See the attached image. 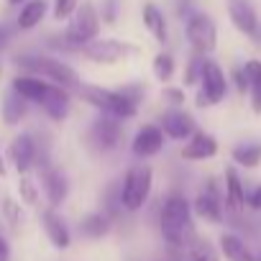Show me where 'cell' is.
<instances>
[{
  "label": "cell",
  "mask_w": 261,
  "mask_h": 261,
  "mask_svg": "<svg viewBox=\"0 0 261 261\" xmlns=\"http://www.w3.org/2000/svg\"><path fill=\"white\" fill-rule=\"evenodd\" d=\"M0 218H3V223L11 228V230H21L23 223H26V215H23V207L16 197L11 195H3L0 197Z\"/></svg>",
  "instance_id": "27"
},
{
  "label": "cell",
  "mask_w": 261,
  "mask_h": 261,
  "mask_svg": "<svg viewBox=\"0 0 261 261\" xmlns=\"http://www.w3.org/2000/svg\"><path fill=\"white\" fill-rule=\"evenodd\" d=\"M123 144V123L113 115L97 113L87 128V146L97 154H110Z\"/></svg>",
  "instance_id": "7"
},
{
  "label": "cell",
  "mask_w": 261,
  "mask_h": 261,
  "mask_svg": "<svg viewBox=\"0 0 261 261\" xmlns=\"http://www.w3.org/2000/svg\"><path fill=\"white\" fill-rule=\"evenodd\" d=\"M164 144H167V136L159 128V123H144L134 134V139H130V154L136 159H151L162 154Z\"/></svg>",
  "instance_id": "13"
},
{
  "label": "cell",
  "mask_w": 261,
  "mask_h": 261,
  "mask_svg": "<svg viewBox=\"0 0 261 261\" xmlns=\"http://www.w3.org/2000/svg\"><path fill=\"white\" fill-rule=\"evenodd\" d=\"M102 213H105L113 223H118L120 215H125V210H123V205H120V187H118V182L108 185V190H105V195H102Z\"/></svg>",
  "instance_id": "31"
},
{
  "label": "cell",
  "mask_w": 261,
  "mask_h": 261,
  "mask_svg": "<svg viewBox=\"0 0 261 261\" xmlns=\"http://www.w3.org/2000/svg\"><path fill=\"white\" fill-rule=\"evenodd\" d=\"M87 62L92 64H118V62H125L130 54H136V46L134 44H125V41H118V39H97L92 44H87L82 51H80Z\"/></svg>",
  "instance_id": "10"
},
{
  "label": "cell",
  "mask_w": 261,
  "mask_h": 261,
  "mask_svg": "<svg viewBox=\"0 0 261 261\" xmlns=\"http://www.w3.org/2000/svg\"><path fill=\"white\" fill-rule=\"evenodd\" d=\"M162 100H164L167 105H172V108H185V102H187L185 87H172V85H167V87L162 90Z\"/></svg>",
  "instance_id": "34"
},
{
  "label": "cell",
  "mask_w": 261,
  "mask_h": 261,
  "mask_svg": "<svg viewBox=\"0 0 261 261\" xmlns=\"http://www.w3.org/2000/svg\"><path fill=\"white\" fill-rule=\"evenodd\" d=\"M185 261H220V253L215 248V243H210L207 238H195L187 251H185Z\"/></svg>",
  "instance_id": "29"
},
{
  "label": "cell",
  "mask_w": 261,
  "mask_h": 261,
  "mask_svg": "<svg viewBox=\"0 0 261 261\" xmlns=\"http://www.w3.org/2000/svg\"><path fill=\"white\" fill-rule=\"evenodd\" d=\"M16 67L21 69L18 74L41 77L51 85H59V87L69 90L72 95H77V90L82 87V80H80L77 69H72L67 62H62L57 57H49V54H18Z\"/></svg>",
  "instance_id": "2"
},
{
  "label": "cell",
  "mask_w": 261,
  "mask_h": 261,
  "mask_svg": "<svg viewBox=\"0 0 261 261\" xmlns=\"http://www.w3.org/2000/svg\"><path fill=\"white\" fill-rule=\"evenodd\" d=\"M100 26H102V18H100L95 3L85 0L82 6H77V11L69 18V26L64 29V34L54 36L57 41H51V46H57L62 51H82L87 44L97 41Z\"/></svg>",
  "instance_id": "3"
},
{
  "label": "cell",
  "mask_w": 261,
  "mask_h": 261,
  "mask_svg": "<svg viewBox=\"0 0 261 261\" xmlns=\"http://www.w3.org/2000/svg\"><path fill=\"white\" fill-rule=\"evenodd\" d=\"M0 261H11V241L0 236Z\"/></svg>",
  "instance_id": "41"
},
{
  "label": "cell",
  "mask_w": 261,
  "mask_h": 261,
  "mask_svg": "<svg viewBox=\"0 0 261 261\" xmlns=\"http://www.w3.org/2000/svg\"><path fill=\"white\" fill-rule=\"evenodd\" d=\"M192 215L205 220V223H213V225H220L225 220V205H223V185L215 179V177H207L197 195L192 197Z\"/></svg>",
  "instance_id": "6"
},
{
  "label": "cell",
  "mask_w": 261,
  "mask_h": 261,
  "mask_svg": "<svg viewBox=\"0 0 261 261\" xmlns=\"http://www.w3.org/2000/svg\"><path fill=\"white\" fill-rule=\"evenodd\" d=\"M113 225L115 223L102 210H92V213L82 215V220L77 223V233L82 238H87V241H100V238H105L113 230Z\"/></svg>",
  "instance_id": "22"
},
{
  "label": "cell",
  "mask_w": 261,
  "mask_h": 261,
  "mask_svg": "<svg viewBox=\"0 0 261 261\" xmlns=\"http://www.w3.org/2000/svg\"><path fill=\"white\" fill-rule=\"evenodd\" d=\"M154 261H185V253H167L164 258H154Z\"/></svg>",
  "instance_id": "42"
},
{
  "label": "cell",
  "mask_w": 261,
  "mask_h": 261,
  "mask_svg": "<svg viewBox=\"0 0 261 261\" xmlns=\"http://www.w3.org/2000/svg\"><path fill=\"white\" fill-rule=\"evenodd\" d=\"M256 261H261V253H256Z\"/></svg>",
  "instance_id": "45"
},
{
  "label": "cell",
  "mask_w": 261,
  "mask_h": 261,
  "mask_svg": "<svg viewBox=\"0 0 261 261\" xmlns=\"http://www.w3.org/2000/svg\"><path fill=\"white\" fill-rule=\"evenodd\" d=\"M185 36L192 46V54L207 57L218 46V26L207 13H190L185 21Z\"/></svg>",
  "instance_id": "8"
},
{
  "label": "cell",
  "mask_w": 261,
  "mask_h": 261,
  "mask_svg": "<svg viewBox=\"0 0 261 261\" xmlns=\"http://www.w3.org/2000/svg\"><path fill=\"white\" fill-rule=\"evenodd\" d=\"M39 108L51 123H64L69 118V110H72V92L59 87V85H51Z\"/></svg>",
  "instance_id": "18"
},
{
  "label": "cell",
  "mask_w": 261,
  "mask_h": 261,
  "mask_svg": "<svg viewBox=\"0 0 261 261\" xmlns=\"http://www.w3.org/2000/svg\"><path fill=\"white\" fill-rule=\"evenodd\" d=\"M49 87H51V82H46L41 77H34V74H16L11 80V90L16 95H21L26 102H31V105H41V100L46 97Z\"/></svg>",
  "instance_id": "19"
},
{
  "label": "cell",
  "mask_w": 261,
  "mask_h": 261,
  "mask_svg": "<svg viewBox=\"0 0 261 261\" xmlns=\"http://www.w3.org/2000/svg\"><path fill=\"white\" fill-rule=\"evenodd\" d=\"M41 228H44V233H46V238H49V243H51L54 248L67 251V248L72 246V230H69V225H67V220L62 218L59 210L46 207V210L41 213Z\"/></svg>",
  "instance_id": "16"
},
{
  "label": "cell",
  "mask_w": 261,
  "mask_h": 261,
  "mask_svg": "<svg viewBox=\"0 0 261 261\" xmlns=\"http://www.w3.org/2000/svg\"><path fill=\"white\" fill-rule=\"evenodd\" d=\"M228 95V77L223 72V67L215 59H205L202 64V77H200V92L195 105L197 108H213L220 105Z\"/></svg>",
  "instance_id": "9"
},
{
  "label": "cell",
  "mask_w": 261,
  "mask_h": 261,
  "mask_svg": "<svg viewBox=\"0 0 261 261\" xmlns=\"http://www.w3.org/2000/svg\"><path fill=\"white\" fill-rule=\"evenodd\" d=\"M46 8H49L46 0H26V3L21 6V11H18L16 29H18V31H31V29H36V26L44 21Z\"/></svg>",
  "instance_id": "24"
},
{
  "label": "cell",
  "mask_w": 261,
  "mask_h": 261,
  "mask_svg": "<svg viewBox=\"0 0 261 261\" xmlns=\"http://www.w3.org/2000/svg\"><path fill=\"white\" fill-rule=\"evenodd\" d=\"M0 74H3V64H0Z\"/></svg>",
  "instance_id": "46"
},
{
  "label": "cell",
  "mask_w": 261,
  "mask_h": 261,
  "mask_svg": "<svg viewBox=\"0 0 261 261\" xmlns=\"http://www.w3.org/2000/svg\"><path fill=\"white\" fill-rule=\"evenodd\" d=\"M120 187V205L125 213H139L151 197L154 190V169L149 164H130L118 182Z\"/></svg>",
  "instance_id": "4"
},
{
  "label": "cell",
  "mask_w": 261,
  "mask_h": 261,
  "mask_svg": "<svg viewBox=\"0 0 261 261\" xmlns=\"http://www.w3.org/2000/svg\"><path fill=\"white\" fill-rule=\"evenodd\" d=\"M8 174V164H6V156H3V151H0V177H6Z\"/></svg>",
  "instance_id": "43"
},
{
  "label": "cell",
  "mask_w": 261,
  "mask_h": 261,
  "mask_svg": "<svg viewBox=\"0 0 261 261\" xmlns=\"http://www.w3.org/2000/svg\"><path fill=\"white\" fill-rule=\"evenodd\" d=\"M174 69H177V62H174V57H172L169 51H159V54L151 59V72H154V77H156L159 82H164V85L174 77Z\"/></svg>",
  "instance_id": "32"
},
{
  "label": "cell",
  "mask_w": 261,
  "mask_h": 261,
  "mask_svg": "<svg viewBox=\"0 0 261 261\" xmlns=\"http://www.w3.org/2000/svg\"><path fill=\"white\" fill-rule=\"evenodd\" d=\"M11 39H13V29L11 26H0V51L11 44Z\"/></svg>",
  "instance_id": "40"
},
{
  "label": "cell",
  "mask_w": 261,
  "mask_h": 261,
  "mask_svg": "<svg viewBox=\"0 0 261 261\" xmlns=\"http://www.w3.org/2000/svg\"><path fill=\"white\" fill-rule=\"evenodd\" d=\"M218 251L225 256V261H256V253L246 243V238L236 230H223L218 238Z\"/></svg>",
  "instance_id": "20"
},
{
  "label": "cell",
  "mask_w": 261,
  "mask_h": 261,
  "mask_svg": "<svg viewBox=\"0 0 261 261\" xmlns=\"http://www.w3.org/2000/svg\"><path fill=\"white\" fill-rule=\"evenodd\" d=\"M77 95H80L87 105H92L97 113L113 115V118H118L120 123L136 118V115H139V108H141V105H136V102H130L120 90H108V87H100V85H85V82H82V87L77 90Z\"/></svg>",
  "instance_id": "5"
},
{
  "label": "cell",
  "mask_w": 261,
  "mask_h": 261,
  "mask_svg": "<svg viewBox=\"0 0 261 261\" xmlns=\"http://www.w3.org/2000/svg\"><path fill=\"white\" fill-rule=\"evenodd\" d=\"M230 159L233 167H243V169H256L261 164V141H241L230 149Z\"/></svg>",
  "instance_id": "25"
},
{
  "label": "cell",
  "mask_w": 261,
  "mask_h": 261,
  "mask_svg": "<svg viewBox=\"0 0 261 261\" xmlns=\"http://www.w3.org/2000/svg\"><path fill=\"white\" fill-rule=\"evenodd\" d=\"M77 6H80V0H54V11L51 13H54L57 21H69L74 16Z\"/></svg>",
  "instance_id": "35"
},
{
  "label": "cell",
  "mask_w": 261,
  "mask_h": 261,
  "mask_svg": "<svg viewBox=\"0 0 261 261\" xmlns=\"http://www.w3.org/2000/svg\"><path fill=\"white\" fill-rule=\"evenodd\" d=\"M18 197H21L23 205L39 207V202H41V187H39V182L31 174H21L18 177Z\"/></svg>",
  "instance_id": "30"
},
{
  "label": "cell",
  "mask_w": 261,
  "mask_h": 261,
  "mask_svg": "<svg viewBox=\"0 0 261 261\" xmlns=\"http://www.w3.org/2000/svg\"><path fill=\"white\" fill-rule=\"evenodd\" d=\"M41 154H46V151L41 149V144L36 141L34 134H18L11 141V146H8V162L16 167L18 177L21 174H31V169H36Z\"/></svg>",
  "instance_id": "11"
},
{
  "label": "cell",
  "mask_w": 261,
  "mask_h": 261,
  "mask_svg": "<svg viewBox=\"0 0 261 261\" xmlns=\"http://www.w3.org/2000/svg\"><path fill=\"white\" fill-rule=\"evenodd\" d=\"M141 18H144V26H146V31L159 41V44H167L169 41V31H167V18H164V13L159 11V6H154V3H146L144 6V11H141Z\"/></svg>",
  "instance_id": "26"
},
{
  "label": "cell",
  "mask_w": 261,
  "mask_h": 261,
  "mask_svg": "<svg viewBox=\"0 0 261 261\" xmlns=\"http://www.w3.org/2000/svg\"><path fill=\"white\" fill-rule=\"evenodd\" d=\"M39 179H41V195H44V200L49 202V207H54V210H59L62 205H64V200L69 197V177L51 162V164H46V167H41L39 172Z\"/></svg>",
  "instance_id": "12"
},
{
  "label": "cell",
  "mask_w": 261,
  "mask_h": 261,
  "mask_svg": "<svg viewBox=\"0 0 261 261\" xmlns=\"http://www.w3.org/2000/svg\"><path fill=\"white\" fill-rule=\"evenodd\" d=\"M130 102H136V105H141L144 102V97H146V87L141 85V82H130V85H123V87H118Z\"/></svg>",
  "instance_id": "36"
},
{
  "label": "cell",
  "mask_w": 261,
  "mask_h": 261,
  "mask_svg": "<svg viewBox=\"0 0 261 261\" xmlns=\"http://www.w3.org/2000/svg\"><path fill=\"white\" fill-rule=\"evenodd\" d=\"M223 205H225V213H233V215H241L246 210V187H243V179H241L236 167H225V174H223Z\"/></svg>",
  "instance_id": "15"
},
{
  "label": "cell",
  "mask_w": 261,
  "mask_h": 261,
  "mask_svg": "<svg viewBox=\"0 0 261 261\" xmlns=\"http://www.w3.org/2000/svg\"><path fill=\"white\" fill-rule=\"evenodd\" d=\"M29 113H31V102H26L21 95L8 90L3 102H0V115H3L6 125H21L29 118Z\"/></svg>",
  "instance_id": "23"
},
{
  "label": "cell",
  "mask_w": 261,
  "mask_h": 261,
  "mask_svg": "<svg viewBox=\"0 0 261 261\" xmlns=\"http://www.w3.org/2000/svg\"><path fill=\"white\" fill-rule=\"evenodd\" d=\"M228 16H230V23L243 36L258 34V18H256V11L248 0H228Z\"/></svg>",
  "instance_id": "21"
},
{
  "label": "cell",
  "mask_w": 261,
  "mask_h": 261,
  "mask_svg": "<svg viewBox=\"0 0 261 261\" xmlns=\"http://www.w3.org/2000/svg\"><path fill=\"white\" fill-rule=\"evenodd\" d=\"M102 21L105 23H115V0H108L102 8Z\"/></svg>",
  "instance_id": "39"
},
{
  "label": "cell",
  "mask_w": 261,
  "mask_h": 261,
  "mask_svg": "<svg viewBox=\"0 0 261 261\" xmlns=\"http://www.w3.org/2000/svg\"><path fill=\"white\" fill-rule=\"evenodd\" d=\"M246 207L253 213H261V185H256L251 192H246Z\"/></svg>",
  "instance_id": "38"
},
{
  "label": "cell",
  "mask_w": 261,
  "mask_h": 261,
  "mask_svg": "<svg viewBox=\"0 0 261 261\" xmlns=\"http://www.w3.org/2000/svg\"><path fill=\"white\" fill-rule=\"evenodd\" d=\"M243 72L248 77V95H251V110L261 113V62L248 59L243 64Z\"/></svg>",
  "instance_id": "28"
},
{
  "label": "cell",
  "mask_w": 261,
  "mask_h": 261,
  "mask_svg": "<svg viewBox=\"0 0 261 261\" xmlns=\"http://www.w3.org/2000/svg\"><path fill=\"white\" fill-rule=\"evenodd\" d=\"M159 233L167 243V253H185L187 246L197 238L192 200L185 192L172 190L162 200V205H159Z\"/></svg>",
  "instance_id": "1"
},
{
  "label": "cell",
  "mask_w": 261,
  "mask_h": 261,
  "mask_svg": "<svg viewBox=\"0 0 261 261\" xmlns=\"http://www.w3.org/2000/svg\"><path fill=\"white\" fill-rule=\"evenodd\" d=\"M230 82H233V87H236L238 95H248V77H246L243 67H233V72H230Z\"/></svg>",
  "instance_id": "37"
},
{
  "label": "cell",
  "mask_w": 261,
  "mask_h": 261,
  "mask_svg": "<svg viewBox=\"0 0 261 261\" xmlns=\"http://www.w3.org/2000/svg\"><path fill=\"white\" fill-rule=\"evenodd\" d=\"M26 0H8V6H23Z\"/></svg>",
  "instance_id": "44"
},
{
  "label": "cell",
  "mask_w": 261,
  "mask_h": 261,
  "mask_svg": "<svg viewBox=\"0 0 261 261\" xmlns=\"http://www.w3.org/2000/svg\"><path fill=\"white\" fill-rule=\"evenodd\" d=\"M159 128L164 130V136L169 141H187L197 130V123H195V115L187 113L185 108H169L162 113Z\"/></svg>",
  "instance_id": "14"
},
{
  "label": "cell",
  "mask_w": 261,
  "mask_h": 261,
  "mask_svg": "<svg viewBox=\"0 0 261 261\" xmlns=\"http://www.w3.org/2000/svg\"><path fill=\"white\" fill-rule=\"evenodd\" d=\"M205 59H207V57H200V54H192V57L187 59V67H185V87H195V85H200Z\"/></svg>",
  "instance_id": "33"
},
{
  "label": "cell",
  "mask_w": 261,
  "mask_h": 261,
  "mask_svg": "<svg viewBox=\"0 0 261 261\" xmlns=\"http://www.w3.org/2000/svg\"><path fill=\"white\" fill-rule=\"evenodd\" d=\"M218 154V139L213 134H207V130H195L192 139L185 141L179 156L185 162H205V159H213Z\"/></svg>",
  "instance_id": "17"
}]
</instances>
